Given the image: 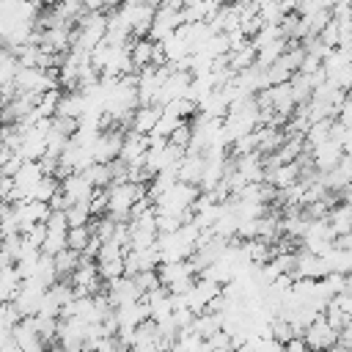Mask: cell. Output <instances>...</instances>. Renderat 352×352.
Returning <instances> with one entry per match:
<instances>
[{
	"mask_svg": "<svg viewBox=\"0 0 352 352\" xmlns=\"http://www.w3.org/2000/svg\"><path fill=\"white\" fill-rule=\"evenodd\" d=\"M338 195H341V204H352V182L344 184V187L338 190Z\"/></svg>",
	"mask_w": 352,
	"mask_h": 352,
	"instance_id": "cell-18",
	"label": "cell"
},
{
	"mask_svg": "<svg viewBox=\"0 0 352 352\" xmlns=\"http://www.w3.org/2000/svg\"><path fill=\"white\" fill-rule=\"evenodd\" d=\"M58 190H60V179L58 176H41L36 182V187L30 190V201H50Z\"/></svg>",
	"mask_w": 352,
	"mask_h": 352,
	"instance_id": "cell-10",
	"label": "cell"
},
{
	"mask_svg": "<svg viewBox=\"0 0 352 352\" xmlns=\"http://www.w3.org/2000/svg\"><path fill=\"white\" fill-rule=\"evenodd\" d=\"M94 184H91V179L85 176V173H66L63 179H60V192L72 201V204H91V198H94Z\"/></svg>",
	"mask_w": 352,
	"mask_h": 352,
	"instance_id": "cell-3",
	"label": "cell"
},
{
	"mask_svg": "<svg viewBox=\"0 0 352 352\" xmlns=\"http://www.w3.org/2000/svg\"><path fill=\"white\" fill-rule=\"evenodd\" d=\"M96 267H99V275L102 280H116L121 275H126V267H124V256H116V258H96Z\"/></svg>",
	"mask_w": 352,
	"mask_h": 352,
	"instance_id": "cell-11",
	"label": "cell"
},
{
	"mask_svg": "<svg viewBox=\"0 0 352 352\" xmlns=\"http://www.w3.org/2000/svg\"><path fill=\"white\" fill-rule=\"evenodd\" d=\"M66 217H69V228H72V226H88V223L94 220L88 204H72V206L66 209Z\"/></svg>",
	"mask_w": 352,
	"mask_h": 352,
	"instance_id": "cell-14",
	"label": "cell"
},
{
	"mask_svg": "<svg viewBox=\"0 0 352 352\" xmlns=\"http://www.w3.org/2000/svg\"><path fill=\"white\" fill-rule=\"evenodd\" d=\"M0 250H3V234H0Z\"/></svg>",
	"mask_w": 352,
	"mask_h": 352,
	"instance_id": "cell-22",
	"label": "cell"
},
{
	"mask_svg": "<svg viewBox=\"0 0 352 352\" xmlns=\"http://www.w3.org/2000/svg\"><path fill=\"white\" fill-rule=\"evenodd\" d=\"M0 148H3V124H0Z\"/></svg>",
	"mask_w": 352,
	"mask_h": 352,
	"instance_id": "cell-20",
	"label": "cell"
},
{
	"mask_svg": "<svg viewBox=\"0 0 352 352\" xmlns=\"http://www.w3.org/2000/svg\"><path fill=\"white\" fill-rule=\"evenodd\" d=\"M91 214L94 217H102V214H107V187H96L94 190V198H91Z\"/></svg>",
	"mask_w": 352,
	"mask_h": 352,
	"instance_id": "cell-16",
	"label": "cell"
},
{
	"mask_svg": "<svg viewBox=\"0 0 352 352\" xmlns=\"http://www.w3.org/2000/svg\"><path fill=\"white\" fill-rule=\"evenodd\" d=\"M154 47H157V41L148 38V36H140V38L129 41V58H132L135 72H140L146 66H154Z\"/></svg>",
	"mask_w": 352,
	"mask_h": 352,
	"instance_id": "cell-7",
	"label": "cell"
},
{
	"mask_svg": "<svg viewBox=\"0 0 352 352\" xmlns=\"http://www.w3.org/2000/svg\"><path fill=\"white\" fill-rule=\"evenodd\" d=\"M55 258V272H58V280H69V275L80 267L82 261V253L80 250H72V248H63L60 253L52 256Z\"/></svg>",
	"mask_w": 352,
	"mask_h": 352,
	"instance_id": "cell-8",
	"label": "cell"
},
{
	"mask_svg": "<svg viewBox=\"0 0 352 352\" xmlns=\"http://www.w3.org/2000/svg\"><path fill=\"white\" fill-rule=\"evenodd\" d=\"M124 135H126V129H121V126L102 129V132L96 135V140L91 143L94 162H104V165H110L113 160H118V157H121V148H124Z\"/></svg>",
	"mask_w": 352,
	"mask_h": 352,
	"instance_id": "cell-1",
	"label": "cell"
},
{
	"mask_svg": "<svg viewBox=\"0 0 352 352\" xmlns=\"http://www.w3.org/2000/svg\"><path fill=\"white\" fill-rule=\"evenodd\" d=\"M341 157H344V146H341L338 140H333V138L311 148V160H314V168H316L319 173L333 170V168L341 162Z\"/></svg>",
	"mask_w": 352,
	"mask_h": 352,
	"instance_id": "cell-4",
	"label": "cell"
},
{
	"mask_svg": "<svg viewBox=\"0 0 352 352\" xmlns=\"http://www.w3.org/2000/svg\"><path fill=\"white\" fill-rule=\"evenodd\" d=\"M160 116H162V104H138L135 113H132L129 129L140 132V135H151L157 121H160Z\"/></svg>",
	"mask_w": 352,
	"mask_h": 352,
	"instance_id": "cell-5",
	"label": "cell"
},
{
	"mask_svg": "<svg viewBox=\"0 0 352 352\" xmlns=\"http://www.w3.org/2000/svg\"><path fill=\"white\" fill-rule=\"evenodd\" d=\"M3 209H6V204H3V201H0V217H3Z\"/></svg>",
	"mask_w": 352,
	"mask_h": 352,
	"instance_id": "cell-21",
	"label": "cell"
},
{
	"mask_svg": "<svg viewBox=\"0 0 352 352\" xmlns=\"http://www.w3.org/2000/svg\"><path fill=\"white\" fill-rule=\"evenodd\" d=\"M327 223L336 231V236H344L346 231H352V204H336L327 212Z\"/></svg>",
	"mask_w": 352,
	"mask_h": 352,
	"instance_id": "cell-9",
	"label": "cell"
},
{
	"mask_svg": "<svg viewBox=\"0 0 352 352\" xmlns=\"http://www.w3.org/2000/svg\"><path fill=\"white\" fill-rule=\"evenodd\" d=\"M204 165H206V157H204V154L184 151V157H182V162H179V182L192 184V187H201Z\"/></svg>",
	"mask_w": 352,
	"mask_h": 352,
	"instance_id": "cell-6",
	"label": "cell"
},
{
	"mask_svg": "<svg viewBox=\"0 0 352 352\" xmlns=\"http://www.w3.org/2000/svg\"><path fill=\"white\" fill-rule=\"evenodd\" d=\"M173 146H179V148H187L190 146V140H192V126L187 124V121H182L173 132H170V138H168Z\"/></svg>",
	"mask_w": 352,
	"mask_h": 352,
	"instance_id": "cell-15",
	"label": "cell"
},
{
	"mask_svg": "<svg viewBox=\"0 0 352 352\" xmlns=\"http://www.w3.org/2000/svg\"><path fill=\"white\" fill-rule=\"evenodd\" d=\"M336 245H338V248H346V250H352V231H346L344 236H336Z\"/></svg>",
	"mask_w": 352,
	"mask_h": 352,
	"instance_id": "cell-19",
	"label": "cell"
},
{
	"mask_svg": "<svg viewBox=\"0 0 352 352\" xmlns=\"http://www.w3.org/2000/svg\"><path fill=\"white\" fill-rule=\"evenodd\" d=\"M0 179H3V176H0Z\"/></svg>",
	"mask_w": 352,
	"mask_h": 352,
	"instance_id": "cell-23",
	"label": "cell"
},
{
	"mask_svg": "<svg viewBox=\"0 0 352 352\" xmlns=\"http://www.w3.org/2000/svg\"><path fill=\"white\" fill-rule=\"evenodd\" d=\"M91 236H94V228H91V223H88V226H72V228H69V248L82 253V250L88 248Z\"/></svg>",
	"mask_w": 352,
	"mask_h": 352,
	"instance_id": "cell-13",
	"label": "cell"
},
{
	"mask_svg": "<svg viewBox=\"0 0 352 352\" xmlns=\"http://www.w3.org/2000/svg\"><path fill=\"white\" fill-rule=\"evenodd\" d=\"M302 338H305V344H308L314 352H327V349H333V346L338 344V330L324 319V311H322V314L305 327Z\"/></svg>",
	"mask_w": 352,
	"mask_h": 352,
	"instance_id": "cell-2",
	"label": "cell"
},
{
	"mask_svg": "<svg viewBox=\"0 0 352 352\" xmlns=\"http://www.w3.org/2000/svg\"><path fill=\"white\" fill-rule=\"evenodd\" d=\"M82 173L91 179L94 187H110V184H113V170H110V165H104V162H91L88 170H82Z\"/></svg>",
	"mask_w": 352,
	"mask_h": 352,
	"instance_id": "cell-12",
	"label": "cell"
},
{
	"mask_svg": "<svg viewBox=\"0 0 352 352\" xmlns=\"http://www.w3.org/2000/svg\"><path fill=\"white\" fill-rule=\"evenodd\" d=\"M135 283L140 286V292H143V294H146V292H151V289H157V286H162V283H160L157 270H143V272H138V275H135Z\"/></svg>",
	"mask_w": 352,
	"mask_h": 352,
	"instance_id": "cell-17",
	"label": "cell"
}]
</instances>
